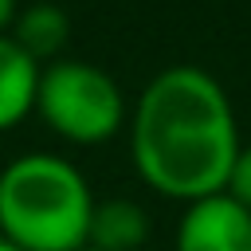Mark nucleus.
I'll list each match as a JSON object with an SVG mask.
<instances>
[{
    "label": "nucleus",
    "mask_w": 251,
    "mask_h": 251,
    "mask_svg": "<svg viewBox=\"0 0 251 251\" xmlns=\"http://www.w3.org/2000/svg\"><path fill=\"white\" fill-rule=\"evenodd\" d=\"M239 149L231 98L204 67H165L137 94L129 153L141 180L161 196L192 204L224 192Z\"/></svg>",
    "instance_id": "nucleus-1"
},
{
    "label": "nucleus",
    "mask_w": 251,
    "mask_h": 251,
    "mask_svg": "<svg viewBox=\"0 0 251 251\" xmlns=\"http://www.w3.org/2000/svg\"><path fill=\"white\" fill-rule=\"evenodd\" d=\"M94 204L67 157L24 153L0 173V235L24 251H82Z\"/></svg>",
    "instance_id": "nucleus-2"
},
{
    "label": "nucleus",
    "mask_w": 251,
    "mask_h": 251,
    "mask_svg": "<svg viewBox=\"0 0 251 251\" xmlns=\"http://www.w3.org/2000/svg\"><path fill=\"white\" fill-rule=\"evenodd\" d=\"M35 114L75 145L110 141L126 122L122 86L86 59H55L39 71Z\"/></svg>",
    "instance_id": "nucleus-3"
},
{
    "label": "nucleus",
    "mask_w": 251,
    "mask_h": 251,
    "mask_svg": "<svg viewBox=\"0 0 251 251\" xmlns=\"http://www.w3.org/2000/svg\"><path fill=\"white\" fill-rule=\"evenodd\" d=\"M176 251H251V212L227 192L184 204L176 224Z\"/></svg>",
    "instance_id": "nucleus-4"
},
{
    "label": "nucleus",
    "mask_w": 251,
    "mask_h": 251,
    "mask_svg": "<svg viewBox=\"0 0 251 251\" xmlns=\"http://www.w3.org/2000/svg\"><path fill=\"white\" fill-rule=\"evenodd\" d=\"M39 63L12 39L0 35V133L24 122L35 110V90H39Z\"/></svg>",
    "instance_id": "nucleus-5"
},
{
    "label": "nucleus",
    "mask_w": 251,
    "mask_h": 251,
    "mask_svg": "<svg viewBox=\"0 0 251 251\" xmlns=\"http://www.w3.org/2000/svg\"><path fill=\"white\" fill-rule=\"evenodd\" d=\"M145 239H149V216H145L141 204L122 200V196L94 204L86 247H98V251H137Z\"/></svg>",
    "instance_id": "nucleus-6"
},
{
    "label": "nucleus",
    "mask_w": 251,
    "mask_h": 251,
    "mask_svg": "<svg viewBox=\"0 0 251 251\" xmlns=\"http://www.w3.org/2000/svg\"><path fill=\"white\" fill-rule=\"evenodd\" d=\"M8 35L43 67V59H55L63 51V43L71 35V20H67V12L59 4L39 0V4L20 8V16H16V24H12Z\"/></svg>",
    "instance_id": "nucleus-7"
},
{
    "label": "nucleus",
    "mask_w": 251,
    "mask_h": 251,
    "mask_svg": "<svg viewBox=\"0 0 251 251\" xmlns=\"http://www.w3.org/2000/svg\"><path fill=\"white\" fill-rule=\"evenodd\" d=\"M231 200H239L247 212H251V145L239 149L235 165H231V176H227V188H224Z\"/></svg>",
    "instance_id": "nucleus-8"
},
{
    "label": "nucleus",
    "mask_w": 251,
    "mask_h": 251,
    "mask_svg": "<svg viewBox=\"0 0 251 251\" xmlns=\"http://www.w3.org/2000/svg\"><path fill=\"white\" fill-rule=\"evenodd\" d=\"M16 16H20V8H16V0H0V35H8V31H12V24H16Z\"/></svg>",
    "instance_id": "nucleus-9"
},
{
    "label": "nucleus",
    "mask_w": 251,
    "mask_h": 251,
    "mask_svg": "<svg viewBox=\"0 0 251 251\" xmlns=\"http://www.w3.org/2000/svg\"><path fill=\"white\" fill-rule=\"evenodd\" d=\"M0 251H24V247H16L12 239H4V235H0Z\"/></svg>",
    "instance_id": "nucleus-10"
},
{
    "label": "nucleus",
    "mask_w": 251,
    "mask_h": 251,
    "mask_svg": "<svg viewBox=\"0 0 251 251\" xmlns=\"http://www.w3.org/2000/svg\"><path fill=\"white\" fill-rule=\"evenodd\" d=\"M82 251H98V247H82Z\"/></svg>",
    "instance_id": "nucleus-11"
}]
</instances>
